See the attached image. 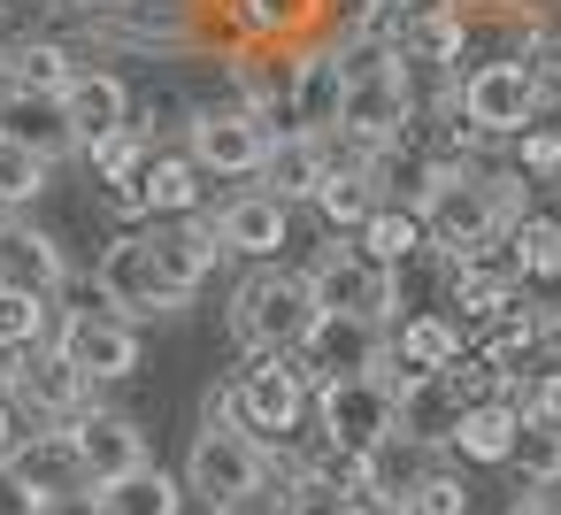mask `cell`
Listing matches in <instances>:
<instances>
[{"label":"cell","mask_w":561,"mask_h":515,"mask_svg":"<svg viewBox=\"0 0 561 515\" xmlns=\"http://www.w3.org/2000/svg\"><path fill=\"white\" fill-rule=\"evenodd\" d=\"M415 208H423L431 254H477V247H492L500 231H515L530 216V185L507 162L469 154V162H438V178Z\"/></svg>","instance_id":"1"},{"label":"cell","mask_w":561,"mask_h":515,"mask_svg":"<svg viewBox=\"0 0 561 515\" xmlns=\"http://www.w3.org/2000/svg\"><path fill=\"white\" fill-rule=\"evenodd\" d=\"M208 408H224L239 431H254V438L277 454L285 438L308 431V415H316V385H308L300 354H247V362L208 392Z\"/></svg>","instance_id":"2"},{"label":"cell","mask_w":561,"mask_h":515,"mask_svg":"<svg viewBox=\"0 0 561 515\" xmlns=\"http://www.w3.org/2000/svg\"><path fill=\"white\" fill-rule=\"evenodd\" d=\"M454 108L469 116V131L492 147H507L523 124H538L546 108H561L553 101V85H546V70L530 62V55H469L461 70H454Z\"/></svg>","instance_id":"3"},{"label":"cell","mask_w":561,"mask_h":515,"mask_svg":"<svg viewBox=\"0 0 561 515\" xmlns=\"http://www.w3.org/2000/svg\"><path fill=\"white\" fill-rule=\"evenodd\" d=\"M224 323L247 354H300V339L316 331V293H308V270H277V262H254L231 300H224Z\"/></svg>","instance_id":"4"},{"label":"cell","mask_w":561,"mask_h":515,"mask_svg":"<svg viewBox=\"0 0 561 515\" xmlns=\"http://www.w3.org/2000/svg\"><path fill=\"white\" fill-rule=\"evenodd\" d=\"M277 484V454L254 438V431H239L224 408H208V423H201V438H193V454H185V492L201 500V507H247V500H262Z\"/></svg>","instance_id":"5"},{"label":"cell","mask_w":561,"mask_h":515,"mask_svg":"<svg viewBox=\"0 0 561 515\" xmlns=\"http://www.w3.org/2000/svg\"><path fill=\"white\" fill-rule=\"evenodd\" d=\"M316 431L331 454L346 461H369L385 438H400V385L377 369V377H331L316 385Z\"/></svg>","instance_id":"6"},{"label":"cell","mask_w":561,"mask_h":515,"mask_svg":"<svg viewBox=\"0 0 561 515\" xmlns=\"http://www.w3.org/2000/svg\"><path fill=\"white\" fill-rule=\"evenodd\" d=\"M308 293H316L323 316H369V323L400 316V270H385L362 239H323V254L308 270Z\"/></svg>","instance_id":"7"},{"label":"cell","mask_w":561,"mask_h":515,"mask_svg":"<svg viewBox=\"0 0 561 515\" xmlns=\"http://www.w3.org/2000/svg\"><path fill=\"white\" fill-rule=\"evenodd\" d=\"M85 32L101 47H131V55H185V47L216 39V0H116Z\"/></svg>","instance_id":"8"},{"label":"cell","mask_w":561,"mask_h":515,"mask_svg":"<svg viewBox=\"0 0 561 515\" xmlns=\"http://www.w3.org/2000/svg\"><path fill=\"white\" fill-rule=\"evenodd\" d=\"M93 293H101V308L124 316V323H139V316H178V300H170V285H162V270H154V247H147V224H131V231H116V239L101 247Z\"/></svg>","instance_id":"9"},{"label":"cell","mask_w":561,"mask_h":515,"mask_svg":"<svg viewBox=\"0 0 561 515\" xmlns=\"http://www.w3.org/2000/svg\"><path fill=\"white\" fill-rule=\"evenodd\" d=\"M385 39L408 70H438L454 78L469 62V9L461 0H400V9L385 16Z\"/></svg>","instance_id":"10"},{"label":"cell","mask_w":561,"mask_h":515,"mask_svg":"<svg viewBox=\"0 0 561 515\" xmlns=\"http://www.w3.org/2000/svg\"><path fill=\"white\" fill-rule=\"evenodd\" d=\"M185 154L201 162V178H254L270 154V124L247 101H216L185 116Z\"/></svg>","instance_id":"11"},{"label":"cell","mask_w":561,"mask_h":515,"mask_svg":"<svg viewBox=\"0 0 561 515\" xmlns=\"http://www.w3.org/2000/svg\"><path fill=\"white\" fill-rule=\"evenodd\" d=\"M469 354V323L454 308H400L385 323V377L408 385V377H438L446 362Z\"/></svg>","instance_id":"12"},{"label":"cell","mask_w":561,"mask_h":515,"mask_svg":"<svg viewBox=\"0 0 561 515\" xmlns=\"http://www.w3.org/2000/svg\"><path fill=\"white\" fill-rule=\"evenodd\" d=\"M331 24V0H216V39L231 47H308Z\"/></svg>","instance_id":"13"},{"label":"cell","mask_w":561,"mask_h":515,"mask_svg":"<svg viewBox=\"0 0 561 515\" xmlns=\"http://www.w3.org/2000/svg\"><path fill=\"white\" fill-rule=\"evenodd\" d=\"M93 392H101V385H93V377H85V369L47 339V346H24V369H16V392H9V400H16L32 423L70 431V423L93 408Z\"/></svg>","instance_id":"14"},{"label":"cell","mask_w":561,"mask_h":515,"mask_svg":"<svg viewBox=\"0 0 561 515\" xmlns=\"http://www.w3.org/2000/svg\"><path fill=\"white\" fill-rule=\"evenodd\" d=\"M55 346L93 377V385H124V377H139V331L124 323V316H108V308H70V316H55Z\"/></svg>","instance_id":"15"},{"label":"cell","mask_w":561,"mask_h":515,"mask_svg":"<svg viewBox=\"0 0 561 515\" xmlns=\"http://www.w3.org/2000/svg\"><path fill=\"white\" fill-rule=\"evenodd\" d=\"M0 477H9V492L32 507V500H55V492H78L85 469H78V438L39 423V431H16L9 446H0Z\"/></svg>","instance_id":"16"},{"label":"cell","mask_w":561,"mask_h":515,"mask_svg":"<svg viewBox=\"0 0 561 515\" xmlns=\"http://www.w3.org/2000/svg\"><path fill=\"white\" fill-rule=\"evenodd\" d=\"M300 369H308V385L377 377L385 369V323H369V316H323L316 308V331L300 339Z\"/></svg>","instance_id":"17"},{"label":"cell","mask_w":561,"mask_h":515,"mask_svg":"<svg viewBox=\"0 0 561 515\" xmlns=\"http://www.w3.org/2000/svg\"><path fill=\"white\" fill-rule=\"evenodd\" d=\"M285 108H293V131H339V108H346V55L331 39H308L293 47V78H285Z\"/></svg>","instance_id":"18"},{"label":"cell","mask_w":561,"mask_h":515,"mask_svg":"<svg viewBox=\"0 0 561 515\" xmlns=\"http://www.w3.org/2000/svg\"><path fill=\"white\" fill-rule=\"evenodd\" d=\"M108 201H116V216H131V224L201 216V162H193L185 147H170V154H147V170H139L124 193H108Z\"/></svg>","instance_id":"19"},{"label":"cell","mask_w":561,"mask_h":515,"mask_svg":"<svg viewBox=\"0 0 561 515\" xmlns=\"http://www.w3.org/2000/svg\"><path fill=\"white\" fill-rule=\"evenodd\" d=\"M147 247H154V270L170 285V300L185 308L216 270H224V239L208 216H170V224H147Z\"/></svg>","instance_id":"20"},{"label":"cell","mask_w":561,"mask_h":515,"mask_svg":"<svg viewBox=\"0 0 561 515\" xmlns=\"http://www.w3.org/2000/svg\"><path fill=\"white\" fill-rule=\"evenodd\" d=\"M208 224H216L224 254H239L247 270H254V262H277V254H285V239H293V208H285V201H270L262 185H239Z\"/></svg>","instance_id":"21"},{"label":"cell","mask_w":561,"mask_h":515,"mask_svg":"<svg viewBox=\"0 0 561 515\" xmlns=\"http://www.w3.org/2000/svg\"><path fill=\"white\" fill-rule=\"evenodd\" d=\"M70 438H78L85 484H116V477H131V469L154 461V454H147V431H139L131 415H116V408H85V415L70 423Z\"/></svg>","instance_id":"22"},{"label":"cell","mask_w":561,"mask_h":515,"mask_svg":"<svg viewBox=\"0 0 561 515\" xmlns=\"http://www.w3.org/2000/svg\"><path fill=\"white\" fill-rule=\"evenodd\" d=\"M377 201H385V193H377V178H369V154L331 139V170L316 178V201H308V208L323 216V231H331V239H354Z\"/></svg>","instance_id":"23"},{"label":"cell","mask_w":561,"mask_h":515,"mask_svg":"<svg viewBox=\"0 0 561 515\" xmlns=\"http://www.w3.org/2000/svg\"><path fill=\"white\" fill-rule=\"evenodd\" d=\"M331 170V139L323 131H270V154L254 170V185L285 208H308L316 201V178Z\"/></svg>","instance_id":"24"},{"label":"cell","mask_w":561,"mask_h":515,"mask_svg":"<svg viewBox=\"0 0 561 515\" xmlns=\"http://www.w3.org/2000/svg\"><path fill=\"white\" fill-rule=\"evenodd\" d=\"M62 124H70V139L78 147H93V139H108V131H124L131 124V85L116 78V70H101V62H85L78 78H70V93H62V108H55Z\"/></svg>","instance_id":"25"},{"label":"cell","mask_w":561,"mask_h":515,"mask_svg":"<svg viewBox=\"0 0 561 515\" xmlns=\"http://www.w3.org/2000/svg\"><path fill=\"white\" fill-rule=\"evenodd\" d=\"M0 285H24V293H62L70 285V254H62V239L55 231H39V224H16L9 216V231H0Z\"/></svg>","instance_id":"26"},{"label":"cell","mask_w":561,"mask_h":515,"mask_svg":"<svg viewBox=\"0 0 561 515\" xmlns=\"http://www.w3.org/2000/svg\"><path fill=\"white\" fill-rule=\"evenodd\" d=\"M9 85H16V101H39V108H62V93H70V78L85 70L78 55H70V39H16L9 55Z\"/></svg>","instance_id":"27"},{"label":"cell","mask_w":561,"mask_h":515,"mask_svg":"<svg viewBox=\"0 0 561 515\" xmlns=\"http://www.w3.org/2000/svg\"><path fill=\"white\" fill-rule=\"evenodd\" d=\"M354 239H362L385 270H408L415 254H431V231H423V208H415V201H377Z\"/></svg>","instance_id":"28"},{"label":"cell","mask_w":561,"mask_h":515,"mask_svg":"<svg viewBox=\"0 0 561 515\" xmlns=\"http://www.w3.org/2000/svg\"><path fill=\"white\" fill-rule=\"evenodd\" d=\"M454 423H461V400L446 392V377H408L400 385V438H415V446H446L454 438Z\"/></svg>","instance_id":"29"},{"label":"cell","mask_w":561,"mask_h":515,"mask_svg":"<svg viewBox=\"0 0 561 515\" xmlns=\"http://www.w3.org/2000/svg\"><path fill=\"white\" fill-rule=\"evenodd\" d=\"M515 423H523V400H484V408H461V423H454V454L461 461H507V446H515Z\"/></svg>","instance_id":"30"},{"label":"cell","mask_w":561,"mask_h":515,"mask_svg":"<svg viewBox=\"0 0 561 515\" xmlns=\"http://www.w3.org/2000/svg\"><path fill=\"white\" fill-rule=\"evenodd\" d=\"M93 492H101V515H185V477H170L154 461L116 484H93Z\"/></svg>","instance_id":"31"},{"label":"cell","mask_w":561,"mask_h":515,"mask_svg":"<svg viewBox=\"0 0 561 515\" xmlns=\"http://www.w3.org/2000/svg\"><path fill=\"white\" fill-rule=\"evenodd\" d=\"M47 178H55V162L24 139V131H9L0 124V216H16V208H32L39 193H47Z\"/></svg>","instance_id":"32"},{"label":"cell","mask_w":561,"mask_h":515,"mask_svg":"<svg viewBox=\"0 0 561 515\" xmlns=\"http://www.w3.org/2000/svg\"><path fill=\"white\" fill-rule=\"evenodd\" d=\"M507 170L530 185V193H561V124H523L515 139H507Z\"/></svg>","instance_id":"33"},{"label":"cell","mask_w":561,"mask_h":515,"mask_svg":"<svg viewBox=\"0 0 561 515\" xmlns=\"http://www.w3.org/2000/svg\"><path fill=\"white\" fill-rule=\"evenodd\" d=\"M277 515H362V500L331 477V469H316V461H300V469H285V492H277Z\"/></svg>","instance_id":"34"},{"label":"cell","mask_w":561,"mask_h":515,"mask_svg":"<svg viewBox=\"0 0 561 515\" xmlns=\"http://www.w3.org/2000/svg\"><path fill=\"white\" fill-rule=\"evenodd\" d=\"M147 154H154V139H139L131 124H124V131H108V139H93V147H78V162H85L108 193H124V185L147 170Z\"/></svg>","instance_id":"35"},{"label":"cell","mask_w":561,"mask_h":515,"mask_svg":"<svg viewBox=\"0 0 561 515\" xmlns=\"http://www.w3.org/2000/svg\"><path fill=\"white\" fill-rule=\"evenodd\" d=\"M507 469H515L523 484H546V477H561V423H546V415H530V408H523V423H515V446H507Z\"/></svg>","instance_id":"36"},{"label":"cell","mask_w":561,"mask_h":515,"mask_svg":"<svg viewBox=\"0 0 561 515\" xmlns=\"http://www.w3.org/2000/svg\"><path fill=\"white\" fill-rule=\"evenodd\" d=\"M507 239H515V254H523V277H530V293H546V285L561 277V224H553L546 208H530V216H523Z\"/></svg>","instance_id":"37"},{"label":"cell","mask_w":561,"mask_h":515,"mask_svg":"<svg viewBox=\"0 0 561 515\" xmlns=\"http://www.w3.org/2000/svg\"><path fill=\"white\" fill-rule=\"evenodd\" d=\"M0 339L9 346H47L55 339V300L24 293V285H0Z\"/></svg>","instance_id":"38"},{"label":"cell","mask_w":561,"mask_h":515,"mask_svg":"<svg viewBox=\"0 0 561 515\" xmlns=\"http://www.w3.org/2000/svg\"><path fill=\"white\" fill-rule=\"evenodd\" d=\"M392 515H469V484H461L454 469H438V461H431V469L392 500Z\"/></svg>","instance_id":"39"},{"label":"cell","mask_w":561,"mask_h":515,"mask_svg":"<svg viewBox=\"0 0 561 515\" xmlns=\"http://www.w3.org/2000/svg\"><path fill=\"white\" fill-rule=\"evenodd\" d=\"M16 369H24V346H9V339H0V400L16 392Z\"/></svg>","instance_id":"40"},{"label":"cell","mask_w":561,"mask_h":515,"mask_svg":"<svg viewBox=\"0 0 561 515\" xmlns=\"http://www.w3.org/2000/svg\"><path fill=\"white\" fill-rule=\"evenodd\" d=\"M55 9H70L78 24H93V16H108V9H116V0H55Z\"/></svg>","instance_id":"41"},{"label":"cell","mask_w":561,"mask_h":515,"mask_svg":"<svg viewBox=\"0 0 561 515\" xmlns=\"http://www.w3.org/2000/svg\"><path fill=\"white\" fill-rule=\"evenodd\" d=\"M538 70H546V85H553V101H561V55H538Z\"/></svg>","instance_id":"42"},{"label":"cell","mask_w":561,"mask_h":515,"mask_svg":"<svg viewBox=\"0 0 561 515\" xmlns=\"http://www.w3.org/2000/svg\"><path fill=\"white\" fill-rule=\"evenodd\" d=\"M507 515H561V507H546V500H538V492H530V500H515V507H507Z\"/></svg>","instance_id":"43"},{"label":"cell","mask_w":561,"mask_h":515,"mask_svg":"<svg viewBox=\"0 0 561 515\" xmlns=\"http://www.w3.org/2000/svg\"><path fill=\"white\" fill-rule=\"evenodd\" d=\"M16 108V85H9V62H0V116H9Z\"/></svg>","instance_id":"44"},{"label":"cell","mask_w":561,"mask_h":515,"mask_svg":"<svg viewBox=\"0 0 561 515\" xmlns=\"http://www.w3.org/2000/svg\"><path fill=\"white\" fill-rule=\"evenodd\" d=\"M0 9H55V0H0Z\"/></svg>","instance_id":"45"},{"label":"cell","mask_w":561,"mask_h":515,"mask_svg":"<svg viewBox=\"0 0 561 515\" xmlns=\"http://www.w3.org/2000/svg\"><path fill=\"white\" fill-rule=\"evenodd\" d=\"M9 438H16V431H9V400H0V446H9Z\"/></svg>","instance_id":"46"},{"label":"cell","mask_w":561,"mask_h":515,"mask_svg":"<svg viewBox=\"0 0 561 515\" xmlns=\"http://www.w3.org/2000/svg\"><path fill=\"white\" fill-rule=\"evenodd\" d=\"M362 9H377V16H392V9H400V0H362Z\"/></svg>","instance_id":"47"},{"label":"cell","mask_w":561,"mask_h":515,"mask_svg":"<svg viewBox=\"0 0 561 515\" xmlns=\"http://www.w3.org/2000/svg\"><path fill=\"white\" fill-rule=\"evenodd\" d=\"M208 515H239V507H208Z\"/></svg>","instance_id":"48"},{"label":"cell","mask_w":561,"mask_h":515,"mask_svg":"<svg viewBox=\"0 0 561 515\" xmlns=\"http://www.w3.org/2000/svg\"><path fill=\"white\" fill-rule=\"evenodd\" d=\"M0 231H9V216H0Z\"/></svg>","instance_id":"49"}]
</instances>
